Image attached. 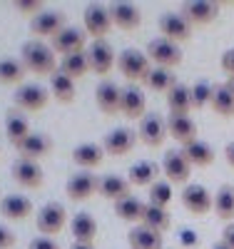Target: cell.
<instances>
[{"label": "cell", "instance_id": "cell-1", "mask_svg": "<svg viewBox=\"0 0 234 249\" xmlns=\"http://www.w3.org/2000/svg\"><path fill=\"white\" fill-rule=\"evenodd\" d=\"M20 60L33 75H55L57 72V62H55V50L53 45H45L42 40H28L20 48Z\"/></svg>", "mask_w": 234, "mask_h": 249}, {"label": "cell", "instance_id": "cell-2", "mask_svg": "<svg viewBox=\"0 0 234 249\" xmlns=\"http://www.w3.org/2000/svg\"><path fill=\"white\" fill-rule=\"evenodd\" d=\"M117 70L130 82H144L147 75L152 72V62L147 57V53L137 48H127L117 55Z\"/></svg>", "mask_w": 234, "mask_h": 249}, {"label": "cell", "instance_id": "cell-3", "mask_svg": "<svg viewBox=\"0 0 234 249\" xmlns=\"http://www.w3.org/2000/svg\"><path fill=\"white\" fill-rule=\"evenodd\" d=\"M147 57H150L152 68H167V70H175L177 65H182V48L177 43H169L164 37H155L147 43Z\"/></svg>", "mask_w": 234, "mask_h": 249}, {"label": "cell", "instance_id": "cell-4", "mask_svg": "<svg viewBox=\"0 0 234 249\" xmlns=\"http://www.w3.org/2000/svg\"><path fill=\"white\" fill-rule=\"evenodd\" d=\"M35 224H37V232L42 237L60 234L68 224V210L60 202H48L35 212Z\"/></svg>", "mask_w": 234, "mask_h": 249}, {"label": "cell", "instance_id": "cell-5", "mask_svg": "<svg viewBox=\"0 0 234 249\" xmlns=\"http://www.w3.org/2000/svg\"><path fill=\"white\" fill-rule=\"evenodd\" d=\"M82 28L88 35L95 40H105V35L112 28V18H110V5L102 3H88L82 10Z\"/></svg>", "mask_w": 234, "mask_h": 249}, {"label": "cell", "instance_id": "cell-6", "mask_svg": "<svg viewBox=\"0 0 234 249\" xmlns=\"http://www.w3.org/2000/svg\"><path fill=\"white\" fill-rule=\"evenodd\" d=\"M50 92L42 88V85H35V82H25V85H20L13 95V105L23 112H40L48 107L50 102Z\"/></svg>", "mask_w": 234, "mask_h": 249}, {"label": "cell", "instance_id": "cell-7", "mask_svg": "<svg viewBox=\"0 0 234 249\" xmlns=\"http://www.w3.org/2000/svg\"><path fill=\"white\" fill-rule=\"evenodd\" d=\"M182 207L195 217H207L215 210V197H212V192L204 184L195 182V184H187L182 190Z\"/></svg>", "mask_w": 234, "mask_h": 249}, {"label": "cell", "instance_id": "cell-8", "mask_svg": "<svg viewBox=\"0 0 234 249\" xmlns=\"http://www.w3.org/2000/svg\"><path fill=\"white\" fill-rule=\"evenodd\" d=\"M157 28L162 33L164 40H169V43H187V40H192V25L187 23V18L182 13H162L160 20H157Z\"/></svg>", "mask_w": 234, "mask_h": 249}, {"label": "cell", "instance_id": "cell-9", "mask_svg": "<svg viewBox=\"0 0 234 249\" xmlns=\"http://www.w3.org/2000/svg\"><path fill=\"white\" fill-rule=\"evenodd\" d=\"M68 28V15L62 10H42L37 18L30 20V33L35 35V40L40 37H55Z\"/></svg>", "mask_w": 234, "mask_h": 249}, {"label": "cell", "instance_id": "cell-10", "mask_svg": "<svg viewBox=\"0 0 234 249\" xmlns=\"http://www.w3.org/2000/svg\"><path fill=\"white\" fill-rule=\"evenodd\" d=\"M137 135L140 140L147 144V147H162V142L169 137V130H167V120L157 112H147L142 120H140V127H137Z\"/></svg>", "mask_w": 234, "mask_h": 249}, {"label": "cell", "instance_id": "cell-11", "mask_svg": "<svg viewBox=\"0 0 234 249\" xmlns=\"http://www.w3.org/2000/svg\"><path fill=\"white\" fill-rule=\"evenodd\" d=\"M180 13L187 18V23L192 28L209 25L219 18V3H212V0H187V3H182Z\"/></svg>", "mask_w": 234, "mask_h": 249}, {"label": "cell", "instance_id": "cell-12", "mask_svg": "<svg viewBox=\"0 0 234 249\" xmlns=\"http://www.w3.org/2000/svg\"><path fill=\"white\" fill-rule=\"evenodd\" d=\"M162 175L169 184H187L189 175H192V164L187 162L182 150H169L162 157Z\"/></svg>", "mask_w": 234, "mask_h": 249}, {"label": "cell", "instance_id": "cell-13", "mask_svg": "<svg viewBox=\"0 0 234 249\" xmlns=\"http://www.w3.org/2000/svg\"><path fill=\"white\" fill-rule=\"evenodd\" d=\"M88 53V60H90V70L95 75H110V70L117 65V57H115V50L108 40H92L90 48L85 50Z\"/></svg>", "mask_w": 234, "mask_h": 249}, {"label": "cell", "instance_id": "cell-14", "mask_svg": "<svg viewBox=\"0 0 234 249\" xmlns=\"http://www.w3.org/2000/svg\"><path fill=\"white\" fill-rule=\"evenodd\" d=\"M85 43H88V33H85V28L68 25L60 35L53 37V50H55L57 55H62V57H68V55H75V53H85V50H88V48H85Z\"/></svg>", "mask_w": 234, "mask_h": 249}, {"label": "cell", "instance_id": "cell-15", "mask_svg": "<svg viewBox=\"0 0 234 249\" xmlns=\"http://www.w3.org/2000/svg\"><path fill=\"white\" fill-rule=\"evenodd\" d=\"M95 102L102 115H122V88L112 80H102L95 90Z\"/></svg>", "mask_w": 234, "mask_h": 249}, {"label": "cell", "instance_id": "cell-16", "mask_svg": "<svg viewBox=\"0 0 234 249\" xmlns=\"http://www.w3.org/2000/svg\"><path fill=\"white\" fill-rule=\"evenodd\" d=\"M135 140H137L135 130H130V127H115L112 132L105 135L102 147H105V152L112 155V157H125V155H130L135 150Z\"/></svg>", "mask_w": 234, "mask_h": 249}, {"label": "cell", "instance_id": "cell-17", "mask_svg": "<svg viewBox=\"0 0 234 249\" xmlns=\"http://www.w3.org/2000/svg\"><path fill=\"white\" fill-rule=\"evenodd\" d=\"M13 179L20 187H25V190H37V187L42 184V179H45V172H42L40 162L20 157L13 164Z\"/></svg>", "mask_w": 234, "mask_h": 249}, {"label": "cell", "instance_id": "cell-18", "mask_svg": "<svg viewBox=\"0 0 234 249\" xmlns=\"http://www.w3.org/2000/svg\"><path fill=\"white\" fill-rule=\"evenodd\" d=\"M65 192L72 202H85V199H90L95 192H100V179L90 172H77L68 179L65 184Z\"/></svg>", "mask_w": 234, "mask_h": 249}, {"label": "cell", "instance_id": "cell-19", "mask_svg": "<svg viewBox=\"0 0 234 249\" xmlns=\"http://www.w3.org/2000/svg\"><path fill=\"white\" fill-rule=\"evenodd\" d=\"M110 18H112V25L125 33H135L142 25V10L132 3H112Z\"/></svg>", "mask_w": 234, "mask_h": 249}, {"label": "cell", "instance_id": "cell-20", "mask_svg": "<svg viewBox=\"0 0 234 249\" xmlns=\"http://www.w3.org/2000/svg\"><path fill=\"white\" fill-rule=\"evenodd\" d=\"M105 155H108V152H105L102 142H82V144H77V147L72 150V162L88 172L92 167H100Z\"/></svg>", "mask_w": 234, "mask_h": 249}, {"label": "cell", "instance_id": "cell-21", "mask_svg": "<svg viewBox=\"0 0 234 249\" xmlns=\"http://www.w3.org/2000/svg\"><path fill=\"white\" fill-rule=\"evenodd\" d=\"M162 172V164L152 162V160H140L127 170V179L132 187H152L157 182V175Z\"/></svg>", "mask_w": 234, "mask_h": 249}, {"label": "cell", "instance_id": "cell-22", "mask_svg": "<svg viewBox=\"0 0 234 249\" xmlns=\"http://www.w3.org/2000/svg\"><path fill=\"white\" fill-rule=\"evenodd\" d=\"M122 115L130 120H142L147 115V100L137 85L122 88Z\"/></svg>", "mask_w": 234, "mask_h": 249}, {"label": "cell", "instance_id": "cell-23", "mask_svg": "<svg viewBox=\"0 0 234 249\" xmlns=\"http://www.w3.org/2000/svg\"><path fill=\"white\" fill-rule=\"evenodd\" d=\"M100 195L110 202H122L127 197H132V184L125 177L105 175V177H100Z\"/></svg>", "mask_w": 234, "mask_h": 249}, {"label": "cell", "instance_id": "cell-24", "mask_svg": "<svg viewBox=\"0 0 234 249\" xmlns=\"http://www.w3.org/2000/svg\"><path fill=\"white\" fill-rule=\"evenodd\" d=\"M0 214L13 222H23L33 214V202L23 195H5L0 199Z\"/></svg>", "mask_w": 234, "mask_h": 249}, {"label": "cell", "instance_id": "cell-25", "mask_svg": "<svg viewBox=\"0 0 234 249\" xmlns=\"http://www.w3.org/2000/svg\"><path fill=\"white\" fill-rule=\"evenodd\" d=\"M5 135H8L10 144H15V150H18L20 144H23V142L33 135V130H30V122H28L23 115H20L15 107L5 112Z\"/></svg>", "mask_w": 234, "mask_h": 249}, {"label": "cell", "instance_id": "cell-26", "mask_svg": "<svg viewBox=\"0 0 234 249\" xmlns=\"http://www.w3.org/2000/svg\"><path fill=\"white\" fill-rule=\"evenodd\" d=\"M18 152H20V157L37 162V160L48 157V155L53 152V140H50V135H45V132H33V135L18 147Z\"/></svg>", "mask_w": 234, "mask_h": 249}, {"label": "cell", "instance_id": "cell-27", "mask_svg": "<svg viewBox=\"0 0 234 249\" xmlns=\"http://www.w3.org/2000/svg\"><path fill=\"white\" fill-rule=\"evenodd\" d=\"M167 130H169V137H175V142H180L182 147L189 142H197V124L192 117H175V115H169L167 117Z\"/></svg>", "mask_w": 234, "mask_h": 249}, {"label": "cell", "instance_id": "cell-28", "mask_svg": "<svg viewBox=\"0 0 234 249\" xmlns=\"http://www.w3.org/2000/svg\"><path fill=\"white\" fill-rule=\"evenodd\" d=\"M164 97H167L169 115H175V117H189V110H192V90H189L187 85L177 82V85L169 90Z\"/></svg>", "mask_w": 234, "mask_h": 249}, {"label": "cell", "instance_id": "cell-29", "mask_svg": "<svg viewBox=\"0 0 234 249\" xmlns=\"http://www.w3.org/2000/svg\"><path fill=\"white\" fill-rule=\"evenodd\" d=\"M127 242H130V249H164V237L155 230L144 224H137L127 232Z\"/></svg>", "mask_w": 234, "mask_h": 249}, {"label": "cell", "instance_id": "cell-30", "mask_svg": "<svg viewBox=\"0 0 234 249\" xmlns=\"http://www.w3.org/2000/svg\"><path fill=\"white\" fill-rule=\"evenodd\" d=\"M70 232L80 244H95L97 239V222L90 212H77L70 222Z\"/></svg>", "mask_w": 234, "mask_h": 249}, {"label": "cell", "instance_id": "cell-31", "mask_svg": "<svg viewBox=\"0 0 234 249\" xmlns=\"http://www.w3.org/2000/svg\"><path fill=\"white\" fill-rule=\"evenodd\" d=\"M25 75L28 68L23 65V60H15V57H0V85H25Z\"/></svg>", "mask_w": 234, "mask_h": 249}, {"label": "cell", "instance_id": "cell-32", "mask_svg": "<svg viewBox=\"0 0 234 249\" xmlns=\"http://www.w3.org/2000/svg\"><path fill=\"white\" fill-rule=\"evenodd\" d=\"M182 155L187 157V162L192 164V167H209L212 162H215V150H212L209 142H189L182 147Z\"/></svg>", "mask_w": 234, "mask_h": 249}, {"label": "cell", "instance_id": "cell-33", "mask_svg": "<svg viewBox=\"0 0 234 249\" xmlns=\"http://www.w3.org/2000/svg\"><path fill=\"white\" fill-rule=\"evenodd\" d=\"M50 95H53L57 102H62V105H70V102H75V97H77L75 80L57 70V72L50 77Z\"/></svg>", "mask_w": 234, "mask_h": 249}, {"label": "cell", "instance_id": "cell-34", "mask_svg": "<svg viewBox=\"0 0 234 249\" xmlns=\"http://www.w3.org/2000/svg\"><path fill=\"white\" fill-rule=\"evenodd\" d=\"M144 202L137 199V197H127L122 202H115V214L122 219V222H130L132 227L142 224V217H144Z\"/></svg>", "mask_w": 234, "mask_h": 249}, {"label": "cell", "instance_id": "cell-35", "mask_svg": "<svg viewBox=\"0 0 234 249\" xmlns=\"http://www.w3.org/2000/svg\"><path fill=\"white\" fill-rule=\"evenodd\" d=\"M215 214L232 224L234 222V184H222L215 195Z\"/></svg>", "mask_w": 234, "mask_h": 249}, {"label": "cell", "instance_id": "cell-36", "mask_svg": "<svg viewBox=\"0 0 234 249\" xmlns=\"http://www.w3.org/2000/svg\"><path fill=\"white\" fill-rule=\"evenodd\" d=\"M57 70H60V72H65V75H68V77H72V80H80V77H85L88 72H92V70H90L88 53H75V55L62 57Z\"/></svg>", "mask_w": 234, "mask_h": 249}, {"label": "cell", "instance_id": "cell-37", "mask_svg": "<svg viewBox=\"0 0 234 249\" xmlns=\"http://www.w3.org/2000/svg\"><path fill=\"white\" fill-rule=\"evenodd\" d=\"M142 224L150 227V230H155V232H160V234H164L169 227H172V219H169V212L167 210H162V207H155V204L147 202Z\"/></svg>", "mask_w": 234, "mask_h": 249}, {"label": "cell", "instance_id": "cell-38", "mask_svg": "<svg viewBox=\"0 0 234 249\" xmlns=\"http://www.w3.org/2000/svg\"><path fill=\"white\" fill-rule=\"evenodd\" d=\"M144 85L155 90V92H169L175 85H177V77H175V70H167V68H152V72L147 75Z\"/></svg>", "mask_w": 234, "mask_h": 249}, {"label": "cell", "instance_id": "cell-39", "mask_svg": "<svg viewBox=\"0 0 234 249\" xmlns=\"http://www.w3.org/2000/svg\"><path fill=\"white\" fill-rule=\"evenodd\" d=\"M212 110L222 117H234V92L227 85H215V92H212Z\"/></svg>", "mask_w": 234, "mask_h": 249}, {"label": "cell", "instance_id": "cell-40", "mask_svg": "<svg viewBox=\"0 0 234 249\" xmlns=\"http://www.w3.org/2000/svg\"><path fill=\"white\" fill-rule=\"evenodd\" d=\"M172 184H169L167 179H157L152 187H150V204L155 207H162V210H167V204L172 202Z\"/></svg>", "mask_w": 234, "mask_h": 249}, {"label": "cell", "instance_id": "cell-41", "mask_svg": "<svg viewBox=\"0 0 234 249\" xmlns=\"http://www.w3.org/2000/svg\"><path fill=\"white\" fill-rule=\"evenodd\" d=\"M192 107L195 110H202V107H207V105H212V92H215V88L209 85V82H195L192 88Z\"/></svg>", "mask_w": 234, "mask_h": 249}, {"label": "cell", "instance_id": "cell-42", "mask_svg": "<svg viewBox=\"0 0 234 249\" xmlns=\"http://www.w3.org/2000/svg\"><path fill=\"white\" fill-rule=\"evenodd\" d=\"M13 8L20 13V15H25V18H37L42 10H45V5L40 3V0H18V3H13Z\"/></svg>", "mask_w": 234, "mask_h": 249}, {"label": "cell", "instance_id": "cell-43", "mask_svg": "<svg viewBox=\"0 0 234 249\" xmlns=\"http://www.w3.org/2000/svg\"><path fill=\"white\" fill-rule=\"evenodd\" d=\"M28 249H60V244L53 237H35V239H30Z\"/></svg>", "mask_w": 234, "mask_h": 249}, {"label": "cell", "instance_id": "cell-44", "mask_svg": "<svg viewBox=\"0 0 234 249\" xmlns=\"http://www.w3.org/2000/svg\"><path fill=\"white\" fill-rule=\"evenodd\" d=\"M219 65H222V70H224L229 77H234V48H229V50H224V53H222Z\"/></svg>", "mask_w": 234, "mask_h": 249}, {"label": "cell", "instance_id": "cell-45", "mask_svg": "<svg viewBox=\"0 0 234 249\" xmlns=\"http://www.w3.org/2000/svg\"><path fill=\"white\" fill-rule=\"evenodd\" d=\"M15 242H18V237L13 234V230L0 224V249H10V247H15Z\"/></svg>", "mask_w": 234, "mask_h": 249}, {"label": "cell", "instance_id": "cell-46", "mask_svg": "<svg viewBox=\"0 0 234 249\" xmlns=\"http://www.w3.org/2000/svg\"><path fill=\"white\" fill-rule=\"evenodd\" d=\"M180 242H182L184 247H197V244H199V237H197V232H192V230H182V232H180Z\"/></svg>", "mask_w": 234, "mask_h": 249}, {"label": "cell", "instance_id": "cell-47", "mask_svg": "<svg viewBox=\"0 0 234 249\" xmlns=\"http://www.w3.org/2000/svg\"><path fill=\"white\" fill-rule=\"evenodd\" d=\"M222 242H224L229 249H234V222L227 224L224 230H222Z\"/></svg>", "mask_w": 234, "mask_h": 249}, {"label": "cell", "instance_id": "cell-48", "mask_svg": "<svg viewBox=\"0 0 234 249\" xmlns=\"http://www.w3.org/2000/svg\"><path fill=\"white\" fill-rule=\"evenodd\" d=\"M224 157H227V164L234 170V142H227V147H224Z\"/></svg>", "mask_w": 234, "mask_h": 249}, {"label": "cell", "instance_id": "cell-49", "mask_svg": "<svg viewBox=\"0 0 234 249\" xmlns=\"http://www.w3.org/2000/svg\"><path fill=\"white\" fill-rule=\"evenodd\" d=\"M70 249H95V244H80V242H72Z\"/></svg>", "mask_w": 234, "mask_h": 249}, {"label": "cell", "instance_id": "cell-50", "mask_svg": "<svg viewBox=\"0 0 234 249\" xmlns=\"http://www.w3.org/2000/svg\"><path fill=\"white\" fill-rule=\"evenodd\" d=\"M212 249H229V247H227V244L219 239V242H215V244H212Z\"/></svg>", "mask_w": 234, "mask_h": 249}, {"label": "cell", "instance_id": "cell-51", "mask_svg": "<svg viewBox=\"0 0 234 249\" xmlns=\"http://www.w3.org/2000/svg\"><path fill=\"white\" fill-rule=\"evenodd\" d=\"M224 85H227V88L234 92V77H227V82H224Z\"/></svg>", "mask_w": 234, "mask_h": 249}]
</instances>
